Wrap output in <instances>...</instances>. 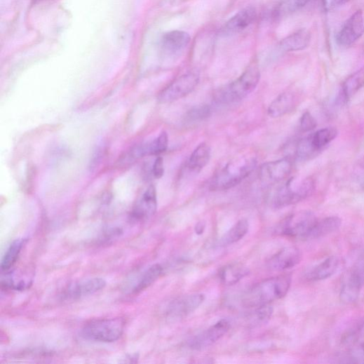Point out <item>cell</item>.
<instances>
[{"mask_svg":"<svg viewBox=\"0 0 364 364\" xmlns=\"http://www.w3.org/2000/svg\"><path fill=\"white\" fill-rule=\"evenodd\" d=\"M319 151L315 147L311 134L302 138L296 147V158L299 161H306L313 159Z\"/></svg>","mask_w":364,"mask_h":364,"instance_id":"obj_28","label":"cell"},{"mask_svg":"<svg viewBox=\"0 0 364 364\" xmlns=\"http://www.w3.org/2000/svg\"><path fill=\"white\" fill-rule=\"evenodd\" d=\"M292 170V161L289 159H283L264 164L259 169V177L265 184H276L286 180Z\"/></svg>","mask_w":364,"mask_h":364,"instance_id":"obj_9","label":"cell"},{"mask_svg":"<svg viewBox=\"0 0 364 364\" xmlns=\"http://www.w3.org/2000/svg\"><path fill=\"white\" fill-rule=\"evenodd\" d=\"M341 225L342 220L337 217L318 220L311 230L307 239H317L330 235L337 231Z\"/></svg>","mask_w":364,"mask_h":364,"instance_id":"obj_22","label":"cell"},{"mask_svg":"<svg viewBox=\"0 0 364 364\" xmlns=\"http://www.w3.org/2000/svg\"><path fill=\"white\" fill-rule=\"evenodd\" d=\"M339 263L337 257H329L319 264L311 268L306 273V278L311 281L328 279L335 274L339 267Z\"/></svg>","mask_w":364,"mask_h":364,"instance_id":"obj_18","label":"cell"},{"mask_svg":"<svg viewBox=\"0 0 364 364\" xmlns=\"http://www.w3.org/2000/svg\"><path fill=\"white\" fill-rule=\"evenodd\" d=\"M317 121L309 112H305L300 119V129L303 132H309L316 128Z\"/></svg>","mask_w":364,"mask_h":364,"instance_id":"obj_35","label":"cell"},{"mask_svg":"<svg viewBox=\"0 0 364 364\" xmlns=\"http://www.w3.org/2000/svg\"><path fill=\"white\" fill-rule=\"evenodd\" d=\"M311 41V34L306 29H300L284 39L281 48L285 51H297L306 48Z\"/></svg>","mask_w":364,"mask_h":364,"instance_id":"obj_23","label":"cell"},{"mask_svg":"<svg viewBox=\"0 0 364 364\" xmlns=\"http://www.w3.org/2000/svg\"><path fill=\"white\" fill-rule=\"evenodd\" d=\"M291 281L290 276L283 275L259 283L245 294L243 303L245 306L255 308L270 304L287 295Z\"/></svg>","mask_w":364,"mask_h":364,"instance_id":"obj_1","label":"cell"},{"mask_svg":"<svg viewBox=\"0 0 364 364\" xmlns=\"http://www.w3.org/2000/svg\"><path fill=\"white\" fill-rule=\"evenodd\" d=\"M125 322L121 318L100 319L90 321L81 330V337L87 340L113 343L123 335Z\"/></svg>","mask_w":364,"mask_h":364,"instance_id":"obj_5","label":"cell"},{"mask_svg":"<svg viewBox=\"0 0 364 364\" xmlns=\"http://www.w3.org/2000/svg\"><path fill=\"white\" fill-rule=\"evenodd\" d=\"M364 87V68L349 76L342 86L337 102L340 104L347 102Z\"/></svg>","mask_w":364,"mask_h":364,"instance_id":"obj_17","label":"cell"},{"mask_svg":"<svg viewBox=\"0 0 364 364\" xmlns=\"http://www.w3.org/2000/svg\"><path fill=\"white\" fill-rule=\"evenodd\" d=\"M360 289L361 288L347 278L341 290V299L345 303L355 302L359 295Z\"/></svg>","mask_w":364,"mask_h":364,"instance_id":"obj_33","label":"cell"},{"mask_svg":"<svg viewBox=\"0 0 364 364\" xmlns=\"http://www.w3.org/2000/svg\"><path fill=\"white\" fill-rule=\"evenodd\" d=\"M191 40L189 34L183 31H172L162 39V47L168 54L174 55L182 50Z\"/></svg>","mask_w":364,"mask_h":364,"instance_id":"obj_19","label":"cell"},{"mask_svg":"<svg viewBox=\"0 0 364 364\" xmlns=\"http://www.w3.org/2000/svg\"><path fill=\"white\" fill-rule=\"evenodd\" d=\"M151 174L155 179H161L165 174L164 161L161 157L155 159L152 168Z\"/></svg>","mask_w":364,"mask_h":364,"instance_id":"obj_37","label":"cell"},{"mask_svg":"<svg viewBox=\"0 0 364 364\" xmlns=\"http://www.w3.org/2000/svg\"><path fill=\"white\" fill-rule=\"evenodd\" d=\"M146 145L145 142L130 147L121 156L118 163L123 167L128 166L144 157V156H148Z\"/></svg>","mask_w":364,"mask_h":364,"instance_id":"obj_30","label":"cell"},{"mask_svg":"<svg viewBox=\"0 0 364 364\" xmlns=\"http://www.w3.org/2000/svg\"><path fill=\"white\" fill-rule=\"evenodd\" d=\"M204 229H205V224L203 222H198L195 227V231L198 235L202 234Z\"/></svg>","mask_w":364,"mask_h":364,"instance_id":"obj_41","label":"cell"},{"mask_svg":"<svg viewBox=\"0 0 364 364\" xmlns=\"http://www.w3.org/2000/svg\"><path fill=\"white\" fill-rule=\"evenodd\" d=\"M337 135L338 131L335 128H323L311 134V140L319 152L330 144Z\"/></svg>","mask_w":364,"mask_h":364,"instance_id":"obj_29","label":"cell"},{"mask_svg":"<svg viewBox=\"0 0 364 364\" xmlns=\"http://www.w3.org/2000/svg\"><path fill=\"white\" fill-rule=\"evenodd\" d=\"M249 274V269L241 264H231L222 268L219 272L220 281L225 285L238 283Z\"/></svg>","mask_w":364,"mask_h":364,"instance_id":"obj_21","label":"cell"},{"mask_svg":"<svg viewBox=\"0 0 364 364\" xmlns=\"http://www.w3.org/2000/svg\"><path fill=\"white\" fill-rule=\"evenodd\" d=\"M349 0H323L324 8L326 11H331L342 6L349 2Z\"/></svg>","mask_w":364,"mask_h":364,"instance_id":"obj_39","label":"cell"},{"mask_svg":"<svg viewBox=\"0 0 364 364\" xmlns=\"http://www.w3.org/2000/svg\"><path fill=\"white\" fill-rule=\"evenodd\" d=\"M360 328H361L362 330H364V322L361 325Z\"/></svg>","mask_w":364,"mask_h":364,"instance_id":"obj_42","label":"cell"},{"mask_svg":"<svg viewBox=\"0 0 364 364\" xmlns=\"http://www.w3.org/2000/svg\"><path fill=\"white\" fill-rule=\"evenodd\" d=\"M351 359L355 363H364V343L353 351Z\"/></svg>","mask_w":364,"mask_h":364,"instance_id":"obj_38","label":"cell"},{"mask_svg":"<svg viewBox=\"0 0 364 364\" xmlns=\"http://www.w3.org/2000/svg\"><path fill=\"white\" fill-rule=\"evenodd\" d=\"M210 106L201 105L191 109L185 116V122L189 124L197 123L207 119L211 116Z\"/></svg>","mask_w":364,"mask_h":364,"instance_id":"obj_31","label":"cell"},{"mask_svg":"<svg viewBox=\"0 0 364 364\" xmlns=\"http://www.w3.org/2000/svg\"><path fill=\"white\" fill-rule=\"evenodd\" d=\"M259 78L261 73L258 68L250 67L238 79L220 91L217 100L224 104L241 101L254 91Z\"/></svg>","mask_w":364,"mask_h":364,"instance_id":"obj_4","label":"cell"},{"mask_svg":"<svg viewBox=\"0 0 364 364\" xmlns=\"http://www.w3.org/2000/svg\"><path fill=\"white\" fill-rule=\"evenodd\" d=\"M348 278L360 288L364 285V261L360 262L353 269Z\"/></svg>","mask_w":364,"mask_h":364,"instance_id":"obj_36","label":"cell"},{"mask_svg":"<svg viewBox=\"0 0 364 364\" xmlns=\"http://www.w3.org/2000/svg\"><path fill=\"white\" fill-rule=\"evenodd\" d=\"M139 359V354L138 353H133L131 355H128L125 358V360L123 361V363H137V360Z\"/></svg>","mask_w":364,"mask_h":364,"instance_id":"obj_40","label":"cell"},{"mask_svg":"<svg viewBox=\"0 0 364 364\" xmlns=\"http://www.w3.org/2000/svg\"><path fill=\"white\" fill-rule=\"evenodd\" d=\"M158 210L157 191L150 185L137 198L131 211V218L135 221H145L152 217Z\"/></svg>","mask_w":364,"mask_h":364,"instance_id":"obj_8","label":"cell"},{"mask_svg":"<svg viewBox=\"0 0 364 364\" xmlns=\"http://www.w3.org/2000/svg\"><path fill=\"white\" fill-rule=\"evenodd\" d=\"M256 18V11L252 7H248L238 12L231 18L221 29L222 36H230L245 29Z\"/></svg>","mask_w":364,"mask_h":364,"instance_id":"obj_15","label":"cell"},{"mask_svg":"<svg viewBox=\"0 0 364 364\" xmlns=\"http://www.w3.org/2000/svg\"><path fill=\"white\" fill-rule=\"evenodd\" d=\"M318 220L314 213L302 211L291 215L278 226V234L296 238L307 239Z\"/></svg>","mask_w":364,"mask_h":364,"instance_id":"obj_6","label":"cell"},{"mask_svg":"<svg viewBox=\"0 0 364 364\" xmlns=\"http://www.w3.org/2000/svg\"><path fill=\"white\" fill-rule=\"evenodd\" d=\"M302 257V252L297 248L286 247L270 258L268 267L275 271H286L297 266L301 262Z\"/></svg>","mask_w":364,"mask_h":364,"instance_id":"obj_12","label":"cell"},{"mask_svg":"<svg viewBox=\"0 0 364 364\" xmlns=\"http://www.w3.org/2000/svg\"><path fill=\"white\" fill-rule=\"evenodd\" d=\"M255 308L254 313H252L253 317L252 319L253 320V323H256L257 324L266 323L270 320L274 313V309L270 304Z\"/></svg>","mask_w":364,"mask_h":364,"instance_id":"obj_34","label":"cell"},{"mask_svg":"<svg viewBox=\"0 0 364 364\" xmlns=\"http://www.w3.org/2000/svg\"><path fill=\"white\" fill-rule=\"evenodd\" d=\"M297 97L290 91L278 95L271 103L268 110L269 116L278 119L290 113L297 107Z\"/></svg>","mask_w":364,"mask_h":364,"instance_id":"obj_16","label":"cell"},{"mask_svg":"<svg viewBox=\"0 0 364 364\" xmlns=\"http://www.w3.org/2000/svg\"><path fill=\"white\" fill-rule=\"evenodd\" d=\"M229 328V322L227 320H221L209 329L193 337L189 342V346L196 350L209 347L223 337Z\"/></svg>","mask_w":364,"mask_h":364,"instance_id":"obj_11","label":"cell"},{"mask_svg":"<svg viewBox=\"0 0 364 364\" xmlns=\"http://www.w3.org/2000/svg\"><path fill=\"white\" fill-rule=\"evenodd\" d=\"M25 239L15 240L9 246L2 259V271H9L17 263L20 254L25 243Z\"/></svg>","mask_w":364,"mask_h":364,"instance_id":"obj_26","label":"cell"},{"mask_svg":"<svg viewBox=\"0 0 364 364\" xmlns=\"http://www.w3.org/2000/svg\"><path fill=\"white\" fill-rule=\"evenodd\" d=\"M163 272L160 264H154L148 268L140 276L138 283L134 286L133 293H139L159 280Z\"/></svg>","mask_w":364,"mask_h":364,"instance_id":"obj_25","label":"cell"},{"mask_svg":"<svg viewBox=\"0 0 364 364\" xmlns=\"http://www.w3.org/2000/svg\"><path fill=\"white\" fill-rule=\"evenodd\" d=\"M249 224L245 220H239L220 239V244L222 246L232 245L241 240L248 232Z\"/></svg>","mask_w":364,"mask_h":364,"instance_id":"obj_27","label":"cell"},{"mask_svg":"<svg viewBox=\"0 0 364 364\" xmlns=\"http://www.w3.org/2000/svg\"><path fill=\"white\" fill-rule=\"evenodd\" d=\"M211 159V149L205 142L199 144L193 151L188 163L190 170L199 173L201 171Z\"/></svg>","mask_w":364,"mask_h":364,"instance_id":"obj_20","label":"cell"},{"mask_svg":"<svg viewBox=\"0 0 364 364\" xmlns=\"http://www.w3.org/2000/svg\"><path fill=\"white\" fill-rule=\"evenodd\" d=\"M202 294L182 296L173 301L168 307V314L175 318H184L193 313L204 301Z\"/></svg>","mask_w":364,"mask_h":364,"instance_id":"obj_13","label":"cell"},{"mask_svg":"<svg viewBox=\"0 0 364 364\" xmlns=\"http://www.w3.org/2000/svg\"><path fill=\"white\" fill-rule=\"evenodd\" d=\"M315 187L311 179L291 177L276 191L273 199L274 206L281 209L299 203L313 194Z\"/></svg>","mask_w":364,"mask_h":364,"instance_id":"obj_3","label":"cell"},{"mask_svg":"<svg viewBox=\"0 0 364 364\" xmlns=\"http://www.w3.org/2000/svg\"><path fill=\"white\" fill-rule=\"evenodd\" d=\"M169 144V137L166 132H163L157 138L147 142L148 154L149 155H159L165 152Z\"/></svg>","mask_w":364,"mask_h":364,"instance_id":"obj_32","label":"cell"},{"mask_svg":"<svg viewBox=\"0 0 364 364\" xmlns=\"http://www.w3.org/2000/svg\"><path fill=\"white\" fill-rule=\"evenodd\" d=\"M256 163L255 159L251 156H243L231 161L215 174L211 189L224 191L237 186L253 172Z\"/></svg>","mask_w":364,"mask_h":364,"instance_id":"obj_2","label":"cell"},{"mask_svg":"<svg viewBox=\"0 0 364 364\" xmlns=\"http://www.w3.org/2000/svg\"><path fill=\"white\" fill-rule=\"evenodd\" d=\"M364 34V18L360 11H356L344 24L337 34L339 45L348 46L353 44Z\"/></svg>","mask_w":364,"mask_h":364,"instance_id":"obj_10","label":"cell"},{"mask_svg":"<svg viewBox=\"0 0 364 364\" xmlns=\"http://www.w3.org/2000/svg\"><path fill=\"white\" fill-rule=\"evenodd\" d=\"M199 83V75L196 72L187 73L170 83L161 93L158 100L165 104L180 100L190 94Z\"/></svg>","mask_w":364,"mask_h":364,"instance_id":"obj_7","label":"cell"},{"mask_svg":"<svg viewBox=\"0 0 364 364\" xmlns=\"http://www.w3.org/2000/svg\"><path fill=\"white\" fill-rule=\"evenodd\" d=\"M310 0H281L273 11L275 19L288 17L304 8Z\"/></svg>","mask_w":364,"mask_h":364,"instance_id":"obj_24","label":"cell"},{"mask_svg":"<svg viewBox=\"0 0 364 364\" xmlns=\"http://www.w3.org/2000/svg\"><path fill=\"white\" fill-rule=\"evenodd\" d=\"M107 281L101 278L81 280L69 285L64 296L69 299H76L93 295L107 286Z\"/></svg>","mask_w":364,"mask_h":364,"instance_id":"obj_14","label":"cell"}]
</instances>
